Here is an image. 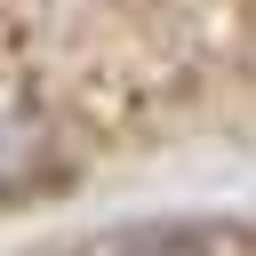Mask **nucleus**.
I'll use <instances>...</instances> for the list:
<instances>
[{
	"label": "nucleus",
	"mask_w": 256,
	"mask_h": 256,
	"mask_svg": "<svg viewBox=\"0 0 256 256\" xmlns=\"http://www.w3.org/2000/svg\"><path fill=\"white\" fill-rule=\"evenodd\" d=\"M96 256H208V248H192L176 232H128V240H104Z\"/></svg>",
	"instance_id": "f03ea898"
},
{
	"label": "nucleus",
	"mask_w": 256,
	"mask_h": 256,
	"mask_svg": "<svg viewBox=\"0 0 256 256\" xmlns=\"http://www.w3.org/2000/svg\"><path fill=\"white\" fill-rule=\"evenodd\" d=\"M48 168V112L24 80H0V192H24Z\"/></svg>",
	"instance_id": "f257e3e1"
}]
</instances>
